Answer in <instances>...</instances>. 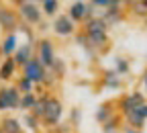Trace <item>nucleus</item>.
<instances>
[{
    "label": "nucleus",
    "instance_id": "nucleus-34",
    "mask_svg": "<svg viewBox=\"0 0 147 133\" xmlns=\"http://www.w3.org/2000/svg\"><path fill=\"white\" fill-rule=\"evenodd\" d=\"M0 58H2V49H0Z\"/></svg>",
    "mask_w": 147,
    "mask_h": 133
},
{
    "label": "nucleus",
    "instance_id": "nucleus-16",
    "mask_svg": "<svg viewBox=\"0 0 147 133\" xmlns=\"http://www.w3.org/2000/svg\"><path fill=\"white\" fill-rule=\"evenodd\" d=\"M0 127H2L4 131H8V133H25L23 129V123H21V119H16V117H2L0 119Z\"/></svg>",
    "mask_w": 147,
    "mask_h": 133
},
{
    "label": "nucleus",
    "instance_id": "nucleus-21",
    "mask_svg": "<svg viewBox=\"0 0 147 133\" xmlns=\"http://www.w3.org/2000/svg\"><path fill=\"white\" fill-rule=\"evenodd\" d=\"M12 86H14L18 92H21V94H31V92H35V88H37L31 80H27V78H25V76H18V78L14 80V84H12Z\"/></svg>",
    "mask_w": 147,
    "mask_h": 133
},
{
    "label": "nucleus",
    "instance_id": "nucleus-26",
    "mask_svg": "<svg viewBox=\"0 0 147 133\" xmlns=\"http://www.w3.org/2000/svg\"><path fill=\"white\" fill-rule=\"evenodd\" d=\"M49 133H74V127L69 123H59V125H55L51 129H47Z\"/></svg>",
    "mask_w": 147,
    "mask_h": 133
},
{
    "label": "nucleus",
    "instance_id": "nucleus-8",
    "mask_svg": "<svg viewBox=\"0 0 147 133\" xmlns=\"http://www.w3.org/2000/svg\"><path fill=\"white\" fill-rule=\"evenodd\" d=\"M69 18L76 25H84L86 21H90L92 16H96L94 14V8H92L90 2H71L67 6V12H65Z\"/></svg>",
    "mask_w": 147,
    "mask_h": 133
},
{
    "label": "nucleus",
    "instance_id": "nucleus-18",
    "mask_svg": "<svg viewBox=\"0 0 147 133\" xmlns=\"http://www.w3.org/2000/svg\"><path fill=\"white\" fill-rule=\"evenodd\" d=\"M123 127H125V121H123V117L117 113L113 119H108L102 125V133H123Z\"/></svg>",
    "mask_w": 147,
    "mask_h": 133
},
{
    "label": "nucleus",
    "instance_id": "nucleus-20",
    "mask_svg": "<svg viewBox=\"0 0 147 133\" xmlns=\"http://www.w3.org/2000/svg\"><path fill=\"white\" fill-rule=\"evenodd\" d=\"M21 123H23V127H27V129L33 131V133H39L41 127H43V125H41V119H39V117H35L33 113H25V117H23Z\"/></svg>",
    "mask_w": 147,
    "mask_h": 133
},
{
    "label": "nucleus",
    "instance_id": "nucleus-33",
    "mask_svg": "<svg viewBox=\"0 0 147 133\" xmlns=\"http://www.w3.org/2000/svg\"><path fill=\"white\" fill-rule=\"evenodd\" d=\"M0 133H8V131H4V129H2V127H0Z\"/></svg>",
    "mask_w": 147,
    "mask_h": 133
},
{
    "label": "nucleus",
    "instance_id": "nucleus-17",
    "mask_svg": "<svg viewBox=\"0 0 147 133\" xmlns=\"http://www.w3.org/2000/svg\"><path fill=\"white\" fill-rule=\"evenodd\" d=\"M102 84H104L106 88H110V90H121V88H123L121 76H119L115 70H108V72H104V76H102Z\"/></svg>",
    "mask_w": 147,
    "mask_h": 133
},
{
    "label": "nucleus",
    "instance_id": "nucleus-15",
    "mask_svg": "<svg viewBox=\"0 0 147 133\" xmlns=\"http://www.w3.org/2000/svg\"><path fill=\"white\" fill-rule=\"evenodd\" d=\"M108 25H106V21L102 16H92L90 21H86L84 23V33H108Z\"/></svg>",
    "mask_w": 147,
    "mask_h": 133
},
{
    "label": "nucleus",
    "instance_id": "nucleus-5",
    "mask_svg": "<svg viewBox=\"0 0 147 133\" xmlns=\"http://www.w3.org/2000/svg\"><path fill=\"white\" fill-rule=\"evenodd\" d=\"M21 76H25L27 80H31L35 86H41L43 80H45V76H47V68L37 60V58H33V60H29L21 68Z\"/></svg>",
    "mask_w": 147,
    "mask_h": 133
},
{
    "label": "nucleus",
    "instance_id": "nucleus-12",
    "mask_svg": "<svg viewBox=\"0 0 147 133\" xmlns=\"http://www.w3.org/2000/svg\"><path fill=\"white\" fill-rule=\"evenodd\" d=\"M35 58V45H31V43H21L18 45V49H16V53L12 55V60H14V64H16V68H23L29 60H33Z\"/></svg>",
    "mask_w": 147,
    "mask_h": 133
},
{
    "label": "nucleus",
    "instance_id": "nucleus-19",
    "mask_svg": "<svg viewBox=\"0 0 147 133\" xmlns=\"http://www.w3.org/2000/svg\"><path fill=\"white\" fill-rule=\"evenodd\" d=\"M39 4H41L43 16H49V18H55L59 14V8H61V4L57 2V0H43V2H39Z\"/></svg>",
    "mask_w": 147,
    "mask_h": 133
},
{
    "label": "nucleus",
    "instance_id": "nucleus-29",
    "mask_svg": "<svg viewBox=\"0 0 147 133\" xmlns=\"http://www.w3.org/2000/svg\"><path fill=\"white\" fill-rule=\"evenodd\" d=\"M133 113H135V115H139V117H141L143 121H147V100H145L143 105H139V107H137V109H135Z\"/></svg>",
    "mask_w": 147,
    "mask_h": 133
},
{
    "label": "nucleus",
    "instance_id": "nucleus-4",
    "mask_svg": "<svg viewBox=\"0 0 147 133\" xmlns=\"http://www.w3.org/2000/svg\"><path fill=\"white\" fill-rule=\"evenodd\" d=\"M21 27V18L16 14V8L12 4H4L0 2V29L6 33H16Z\"/></svg>",
    "mask_w": 147,
    "mask_h": 133
},
{
    "label": "nucleus",
    "instance_id": "nucleus-10",
    "mask_svg": "<svg viewBox=\"0 0 147 133\" xmlns=\"http://www.w3.org/2000/svg\"><path fill=\"white\" fill-rule=\"evenodd\" d=\"M125 2H113V4H110L106 10H102V18H104V21H106V25L110 27V25H117V23H121L123 21V18H125Z\"/></svg>",
    "mask_w": 147,
    "mask_h": 133
},
{
    "label": "nucleus",
    "instance_id": "nucleus-7",
    "mask_svg": "<svg viewBox=\"0 0 147 133\" xmlns=\"http://www.w3.org/2000/svg\"><path fill=\"white\" fill-rule=\"evenodd\" d=\"M143 102H145V94L139 92V90L129 92V94H123V96L117 100V113H119L121 117H125V115H129L131 111H135Z\"/></svg>",
    "mask_w": 147,
    "mask_h": 133
},
{
    "label": "nucleus",
    "instance_id": "nucleus-27",
    "mask_svg": "<svg viewBox=\"0 0 147 133\" xmlns=\"http://www.w3.org/2000/svg\"><path fill=\"white\" fill-rule=\"evenodd\" d=\"M80 117H82V111L80 109H71L69 111V125L71 127H78L80 125Z\"/></svg>",
    "mask_w": 147,
    "mask_h": 133
},
{
    "label": "nucleus",
    "instance_id": "nucleus-28",
    "mask_svg": "<svg viewBox=\"0 0 147 133\" xmlns=\"http://www.w3.org/2000/svg\"><path fill=\"white\" fill-rule=\"evenodd\" d=\"M90 4H92V8H94V10H96V8H104V10H106L113 2H110V0H92Z\"/></svg>",
    "mask_w": 147,
    "mask_h": 133
},
{
    "label": "nucleus",
    "instance_id": "nucleus-23",
    "mask_svg": "<svg viewBox=\"0 0 147 133\" xmlns=\"http://www.w3.org/2000/svg\"><path fill=\"white\" fill-rule=\"evenodd\" d=\"M129 8H133L131 12L135 16H145L147 18V0H135V2H129Z\"/></svg>",
    "mask_w": 147,
    "mask_h": 133
},
{
    "label": "nucleus",
    "instance_id": "nucleus-14",
    "mask_svg": "<svg viewBox=\"0 0 147 133\" xmlns=\"http://www.w3.org/2000/svg\"><path fill=\"white\" fill-rule=\"evenodd\" d=\"M16 64L12 58H4L0 62V82H10L14 76H16Z\"/></svg>",
    "mask_w": 147,
    "mask_h": 133
},
{
    "label": "nucleus",
    "instance_id": "nucleus-31",
    "mask_svg": "<svg viewBox=\"0 0 147 133\" xmlns=\"http://www.w3.org/2000/svg\"><path fill=\"white\" fill-rule=\"evenodd\" d=\"M123 133H143V131H137V129H131V127H123Z\"/></svg>",
    "mask_w": 147,
    "mask_h": 133
},
{
    "label": "nucleus",
    "instance_id": "nucleus-30",
    "mask_svg": "<svg viewBox=\"0 0 147 133\" xmlns=\"http://www.w3.org/2000/svg\"><path fill=\"white\" fill-rule=\"evenodd\" d=\"M141 86H143V94H147V70L141 76Z\"/></svg>",
    "mask_w": 147,
    "mask_h": 133
},
{
    "label": "nucleus",
    "instance_id": "nucleus-13",
    "mask_svg": "<svg viewBox=\"0 0 147 133\" xmlns=\"http://www.w3.org/2000/svg\"><path fill=\"white\" fill-rule=\"evenodd\" d=\"M115 107H117V100H106V102H102V105L96 109V113H94V119H96L100 125H104L108 119H113V117L117 115Z\"/></svg>",
    "mask_w": 147,
    "mask_h": 133
},
{
    "label": "nucleus",
    "instance_id": "nucleus-6",
    "mask_svg": "<svg viewBox=\"0 0 147 133\" xmlns=\"http://www.w3.org/2000/svg\"><path fill=\"white\" fill-rule=\"evenodd\" d=\"M21 96L14 86H0V113H10V111H18L21 105Z\"/></svg>",
    "mask_w": 147,
    "mask_h": 133
},
{
    "label": "nucleus",
    "instance_id": "nucleus-22",
    "mask_svg": "<svg viewBox=\"0 0 147 133\" xmlns=\"http://www.w3.org/2000/svg\"><path fill=\"white\" fill-rule=\"evenodd\" d=\"M37 105V92H31V94H23L21 96V105H18V111L23 113H31Z\"/></svg>",
    "mask_w": 147,
    "mask_h": 133
},
{
    "label": "nucleus",
    "instance_id": "nucleus-24",
    "mask_svg": "<svg viewBox=\"0 0 147 133\" xmlns=\"http://www.w3.org/2000/svg\"><path fill=\"white\" fill-rule=\"evenodd\" d=\"M129 70H131V66H129V60L127 58H119L115 60V72L119 74V76H127L129 74Z\"/></svg>",
    "mask_w": 147,
    "mask_h": 133
},
{
    "label": "nucleus",
    "instance_id": "nucleus-11",
    "mask_svg": "<svg viewBox=\"0 0 147 133\" xmlns=\"http://www.w3.org/2000/svg\"><path fill=\"white\" fill-rule=\"evenodd\" d=\"M18 45H21V37L18 33H6L4 39L0 41V49H2V58H12L16 53Z\"/></svg>",
    "mask_w": 147,
    "mask_h": 133
},
{
    "label": "nucleus",
    "instance_id": "nucleus-35",
    "mask_svg": "<svg viewBox=\"0 0 147 133\" xmlns=\"http://www.w3.org/2000/svg\"><path fill=\"white\" fill-rule=\"evenodd\" d=\"M145 23H147V18H145Z\"/></svg>",
    "mask_w": 147,
    "mask_h": 133
},
{
    "label": "nucleus",
    "instance_id": "nucleus-3",
    "mask_svg": "<svg viewBox=\"0 0 147 133\" xmlns=\"http://www.w3.org/2000/svg\"><path fill=\"white\" fill-rule=\"evenodd\" d=\"M35 58L39 60L47 70H51V66L55 64V60H57V53H55L53 41L47 39V37H41V39L35 43Z\"/></svg>",
    "mask_w": 147,
    "mask_h": 133
},
{
    "label": "nucleus",
    "instance_id": "nucleus-25",
    "mask_svg": "<svg viewBox=\"0 0 147 133\" xmlns=\"http://www.w3.org/2000/svg\"><path fill=\"white\" fill-rule=\"evenodd\" d=\"M65 70H67V68H65V62L57 58V60H55V64L51 66V70H49V72H51V74H53L57 80H61L63 76H65Z\"/></svg>",
    "mask_w": 147,
    "mask_h": 133
},
{
    "label": "nucleus",
    "instance_id": "nucleus-1",
    "mask_svg": "<svg viewBox=\"0 0 147 133\" xmlns=\"http://www.w3.org/2000/svg\"><path fill=\"white\" fill-rule=\"evenodd\" d=\"M16 14L21 18V23L29 25V27H39L43 23V12H41V4L33 2V0H18L14 2Z\"/></svg>",
    "mask_w": 147,
    "mask_h": 133
},
{
    "label": "nucleus",
    "instance_id": "nucleus-2",
    "mask_svg": "<svg viewBox=\"0 0 147 133\" xmlns=\"http://www.w3.org/2000/svg\"><path fill=\"white\" fill-rule=\"evenodd\" d=\"M61 117H63V102L55 96V94H49L47 100H45V107H43L41 125L45 129H51V127L61 123Z\"/></svg>",
    "mask_w": 147,
    "mask_h": 133
},
{
    "label": "nucleus",
    "instance_id": "nucleus-32",
    "mask_svg": "<svg viewBox=\"0 0 147 133\" xmlns=\"http://www.w3.org/2000/svg\"><path fill=\"white\" fill-rule=\"evenodd\" d=\"M49 27H51L49 23H41V25H39V27H37V29H39V31H47Z\"/></svg>",
    "mask_w": 147,
    "mask_h": 133
},
{
    "label": "nucleus",
    "instance_id": "nucleus-9",
    "mask_svg": "<svg viewBox=\"0 0 147 133\" xmlns=\"http://www.w3.org/2000/svg\"><path fill=\"white\" fill-rule=\"evenodd\" d=\"M51 31L61 37V39H65V37H71V35H76L78 31V25L71 21V18L65 14V12H59L57 16L53 18V23H51Z\"/></svg>",
    "mask_w": 147,
    "mask_h": 133
}]
</instances>
